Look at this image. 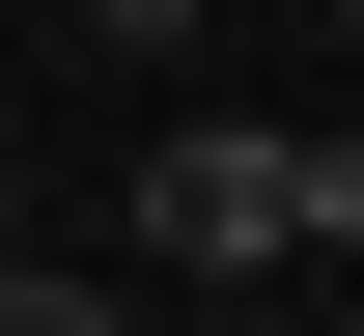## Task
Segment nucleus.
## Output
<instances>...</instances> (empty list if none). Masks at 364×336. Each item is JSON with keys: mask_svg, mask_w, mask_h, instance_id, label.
<instances>
[{"mask_svg": "<svg viewBox=\"0 0 364 336\" xmlns=\"http://www.w3.org/2000/svg\"><path fill=\"white\" fill-rule=\"evenodd\" d=\"M140 252H168V281H309V224H280V141H252V112L140 141Z\"/></svg>", "mask_w": 364, "mask_h": 336, "instance_id": "obj_1", "label": "nucleus"}, {"mask_svg": "<svg viewBox=\"0 0 364 336\" xmlns=\"http://www.w3.org/2000/svg\"><path fill=\"white\" fill-rule=\"evenodd\" d=\"M280 224H309V252H364V112H309V141H280Z\"/></svg>", "mask_w": 364, "mask_h": 336, "instance_id": "obj_2", "label": "nucleus"}, {"mask_svg": "<svg viewBox=\"0 0 364 336\" xmlns=\"http://www.w3.org/2000/svg\"><path fill=\"white\" fill-rule=\"evenodd\" d=\"M0 336H112V281L85 252H0Z\"/></svg>", "mask_w": 364, "mask_h": 336, "instance_id": "obj_3", "label": "nucleus"}, {"mask_svg": "<svg viewBox=\"0 0 364 336\" xmlns=\"http://www.w3.org/2000/svg\"><path fill=\"white\" fill-rule=\"evenodd\" d=\"M225 336H336V308H280V281H252V308H225Z\"/></svg>", "mask_w": 364, "mask_h": 336, "instance_id": "obj_4", "label": "nucleus"}, {"mask_svg": "<svg viewBox=\"0 0 364 336\" xmlns=\"http://www.w3.org/2000/svg\"><path fill=\"white\" fill-rule=\"evenodd\" d=\"M0 252H28V168H0Z\"/></svg>", "mask_w": 364, "mask_h": 336, "instance_id": "obj_5", "label": "nucleus"}, {"mask_svg": "<svg viewBox=\"0 0 364 336\" xmlns=\"http://www.w3.org/2000/svg\"><path fill=\"white\" fill-rule=\"evenodd\" d=\"M336 28H364V0H336Z\"/></svg>", "mask_w": 364, "mask_h": 336, "instance_id": "obj_6", "label": "nucleus"}]
</instances>
